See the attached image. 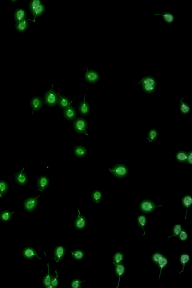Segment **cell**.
Returning a JSON list of instances; mask_svg holds the SVG:
<instances>
[{
	"instance_id": "83f0119b",
	"label": "cell",
	"mask_w": 192,
	"mask_h": 288,
	"mask_svg": "<svg viewBox=\"0 0 192 288\" xmlns=\"http://www.w3.org/2000/svg\"><path fill=\"white\" fill-rule=\"evenodd\" d=\"M168 259L164 255L162 258L159 261L157 264H156L160 270L159 280H160V278L162 271V270L167 266V264H168Z\"/></svg>"
},
{
	"instance_id": "9a60e30c",
	"label": "cell",
	"mask_w": 192,
	"mask_h": 288,
	"mask_svg": "<svg viewBox=\"0 0 192 288\" xmlns=\"http://www.w3.org/2000/svg\"><path fill=\"white\" fill-rule=\"evenodd\" d=\"M182 206L186 209L185 219H186L188 210L191 207L192 204V197L191 195H186L183 197L182 200Z\"/></svg>"
},
{
	"instance_id": "ffe728a7",
	"label": "cell",
	"mask_w": 192,
	"mask_h": 288,
	"mask_svg": "<svg viewBox=\"0 0 192 288\" xmlns=\"http://www.w3.org/2000/svg\"><path fill=\"white\" fill-rule=\"evenodd\" d=\"M183 99H184V97H182L180 101L179 111L183 115H188L190 112V107L189 105L182 101Z\"/></svg>"
},
{
	"instance_id": "277c9868",
	"label": "cell",
	"mask_w": 192,
	"mask_h": 288,
	"mask_svg": "<svg viewBox=\"0 0 192 288\" xmlns=\"http://www.w3.org/2000/svg\"><path fill=\"white\" fill-rule=\"evenodd\" d=\"M52 89L50 91L47 92L44 98L46 103L49 106L56 105L58 103V101L59 98L57 94L55 92L52 90Z\"/></svg>"
},
{
	"instance_id": "d590c367",
	"label": "cell",
	"mask_w": 192,
	"mask_h": 288,
	"mask_svg": "<svg viewBox=\"0 0 192 288\" xmlns=\"http://www.w3.org/2000/svg\"><path fill=\"white\" fill-rule=\"evenodd\" d=\"M143 91L147 94L153 93L155 91L156 86H150V85H142Z\"/></svg>"
},
{
	"instance_id": "5b68a950",
	"label": "cell",
	"mask_w": 192,
	"mask_h": 288,
	"mask_svg": "<svg viewBox=\"0 0 192 288\" xmlns=\"http://www.w3.org/2000/svg\"><path fill=\"white\" fill-rule=\"evenodd\" d=\"M74 129L77 132L82 133L85 132L87 136L86 130L87 128V123L84 120L82 119H78L75 121L74 123Z\"/></svg>"
},
{
	"instance_id": "52a82bcc",
	"label": "cell",
	"mask_w": 192,
	"mask_h": 288,
	"mask_svg": "<svg viewBox=\"0 0 192 288\" xmlns=\"http://www.w3.org/2000/svg\"><path fill=\"white\" fill-rule=\"evenodd\" d=\"M65 253V248L63 246L59 245L56 247L54 250V257L53 259H55L56 262H59L63 258Z\"/></svg>"
},
{
	"instance_id": "e575fe53",
	"label": "cell",
	"mask_w": 192,
	"mask_h": 288,
	"mask_svg": "<svg viewBox=\"0 0 192 288\" xmlns=\"http://www.w3.org/2000/svg\"><path fill=\"white\" fill-rule=\"evenodd\" d=\"M164 255L159 252H155L152 256V262L155 264H157L159 261L161 260Z\"/></svg>"
},
{
	"instance_id": "ba28073f",
	"label": "cell",
	"mask_w": 192,
	"mask_h": 288,
	"mask_svg": "<svg viewBox=\"0 0 192 288\" xmlns=\"http://www.w3.org/2000/svg\"><path fill=\"white\" fill-rule=\"evenodd\" d=\"M40 196L39 195L35 198H30L26 201L24 204V207L27 211H32L35 208L38 202L37 198Z\"/></svg>"
},
{
	"instance_id": "d4e9b609",
	"label": "cell",
	"mask_w": 192,
	"mask_h": 288,
	"mask_svg": "<svg viewBox=\"0 0 192 288\" xmlns=\"http://www.w3.org/2000/svg\"><path fill=\"white\" fill-rule=\"evenodd\" d=\"M24 169V168L20 172L17 173L16 176V180L18 184L20 185L25 184L28 181L27 177L24 173H23V171Z\"/></svg>"
},
{
	"instance_id": "30bf717a",
	"label": "cell",
	"mask_w": 192,
	"mask_h": 288,
	"mask_svg": "<svg viewBox=\"0 0 192 288\" xmlns=\"http://www.w3.org/2000/svg\"><path fill=\"white\" fill-rule=\"evenodd\" d=\"M126 272V268L124 265L122 264H120L117 265H115V274L117 277H119V281L118 286L116 288H118L120 285V278Z\"/></svg>"
},
{
	"instance_id": "e0dca14e",
	"label": "cell",
	"mask_w": 192,
	"mask_h": 288,
	"mask_svg": "<svg viewBox=\"0 0 192 288\" xmlns=\"http://www.w3.org/2000/svg\"><path fill=\"white\" fill-rule=\"evenodd\" d=\"M188 153L181 151L177 152L176 155V159L179 163H185L187 162Z\"/></svg>"
},
{
	"instance_id": "ab89813d",
	"label": "cell",
	"mask_w": 192,
	"mask_h": 288,
	"mask_svg": "<svg viewBox=\"0 0 192 288\" xmlns=\"http://www.w3.org/2000/svg\"><path fill=\"white\" fill-rule=\"evenodd\" d=\"M84 281H83V282H82L79 279H74L71 282V287L72 288H81V284Z\"/></svg>"
},
{
	"instance_id": "60d3db41",
	"label": "cell",
	"mask_w": 192,
	"mask_h": 288,
	"mask_svg": "<svg viewBox=\"0 0 192 288\" xmlns=\"http://www.w3.org/2000/svg\"><path fill=\"white\" fill-rule=\"evenodd\" d=\"M55 273L56 275V277H55L52 276L51 278V285L52 286L53 288L57 287L59 284L58 275L56 271Z\"/></svg>"
},
{
	"instance_id": "5bb4252c",
	"label": "cell",
	"mask_w": 192,
	"mask_h": 288,
	"mask_svg": "<svg viewBox=\"0 0 192 288\" xmlns=\"http://www.w3.org/2000/svg\"><path fill=\"white\" fill-rule=\"evenodd\" d=\"M23 254L24 257L26 259H33L37 256L39 259H41L38 256L37 252L32 248L28 247L25 248L23 251Z\"/></svg>"
},
{
	"instance_id": "8992f818",
	"label": "cell",
	"mask_w": 192,
	"mask_h": 288,
	"mask_svg": "<svg viewBox=\"0 0 192 288\" xmlns=\"http://www.w3.org/2000/svg\"><path fill=\"white\" fill-rule=\"evenodd\" d=\"M85 79L89 82L91 83H95L99 80V74L95 71H89L87 69V72L85 73Z\"/></svg>"
},
{
	"instance_id": "4dcf8cb0",
	"label": "cell",
	"mask_w": 192,
	"mask_h": 288,
	"mask_svg": "<svg viewBox=\"0 0 192 288\" xmlns=\"http://www.w3.org/2000/svg\"><path fill=\"white\" fill-rule=\"evenodd\" d=\"M15 212L12 213H11L8 211H5L2 212L0 215V218L2 221L4 222H7L10 220L11 218V215L15 213Z\"/></svg>"
},
{
	"instance_id": "b9f144b4",
	"label": "cell",
	"mask_w": 192,
	"mask_h": 288,
	"mask_svg": "<svg viewBox=\"0 0 192 288\" xmlns=\"http://www.w3.org/2000/svg\"><path fill=\"white\" fill-rule=\"evenodd\" d=\"M188 164L190 165H192V151H190L189 152H188L187 162Z\"/></svg>"
},
{
	"instance_id": "f35d334b",
	"label": "cell",
	"mask_w": 192,
	"mask_h": 288,
	"mask_svg": "<svg viewBox=\"0 0 192 288\" xmlns=\"http://www.w3.org/2000/svg\"><path fill=\"white\" fill-rule=\"evenodd\" d=\"M92 197L94 201L98 203L102 197V194L100 191H95L92 194Z\"/></svg>"
},
{
	"instance_id": "f1b7e54d",
	"label": "cell",
	"mask_w": 192,
	"mask_h": 288,
	"mask_svg": "<svg viewBox=\"0 0 192 288\" xmlns=\"http://www.w3.org/2000/svg\"><path fill=\"white\" fill-rule=\"evenodd\" d=\"M159 133L155 129H152L148 131L147 133V140H148L149 142L152 143L156 140L157 138Z\"/></svg>"
},
{
	"instance_id": "74e56055",
	"label": "cell",
	"mask_w": 192,
	"mask_h": 288,
	"mask_svg": "<svg viewBox=\"0 0 192 288\" xmlns=\"http://www.w3.org/2000/svg\"><path fill=\"white\" fill-rule=\"evenodd\" d=\"M179 240L182 241H186L188 238V235L187 232L186 231L182 229V230L181 231L178 235L177 236Z\"/></svg>"
},
{
	"instance_id": "4316f807",
	"label": "cell",
	"mask_w": 192,
	"mask_h": 288,
	"mask_svg": "<svg viewBox=\"0 0 192 288\" xmlns=\"http://www.w3.org/2000/svg\"><path fill=\"white\" fill-rule=\"evenodd\" d=\"M190 260V255L187 254H182L181 255L180 257H179V262H180L181 265L183 266V269L182 271L180 272L179 273L184 272L185 266V264L189 262Z\"/></svg>"
},
{
	"instance_id": "7c38bea8",
	"label": "cell",
	"mask_w": 192,
	"mask_h": 288,
	"mask_svg": "<svg viewBox=\"0 0 192 288\" xmlns=\"http://www.w3.org/2000/svg\"><path fill=\"white\" fill-rule=\"evenodd\" d=\"M138 84L142 85H150V86H156L157 83L155 79L151 76H147L142 78Z\"/></svg>"
},
{
	"instance_id": "3957f363",
	"label": "cell",
	"mask_w": 192,
	"mask_h": 288,
	"mask_svg": "<svg viewBox=\"0 0 192 288\" xmlns=\"http://www.w3.org/2000/svg\"><path fill=\"white\" fill-rule=\"evenodd\" d=\"M109 170L114 175L118 178L124 177L128 174L127 167L122 164L117 165L111 169H109Z\"/></svg>"
},
{
	"instance_id": "1f68e13d",
	"label": "cell",
	"mask_w": 192,
	"mask_h": 288,
	"mask_svg": "<svg viewBox=\"0 0 192 288\" xmlns=\"http://www.w3.org/2000/svg\"><path fill=\"white\" fill-rule=\"evenodd\" d=\"M48 273L46 276L44 277L43 280V283L44 286L47 288L51 284V278L52 275L49 274V264H48Z\"/></svg>"
},
{
	"instance_id": "8fae6325",
	"label": "cell",
	"mask_w": 192,
	"mask_h": 288,
	"mask_svg": "<svg viewBox=\"0 0 192 288\" xmlns=\"http://www.w3.org/2000/svg\"><path fill=\"white\" fill-rule=\"evenodd\" d=\"M78 212L79 214L75 221V226L77 229H82L84 228L86 226V220L84 216H81L79 210L78 211Z\"/></svg>"
},
{
	"instance_id": "836d02e7",
	"label": "cell",
	"mask_w": 192,
	"mask_h": 288,
	"mask_svg": "<svg viewBox=\"0 0 192 288\" xmlns=\"http://www.w3.org/2000/svg\"><path fill=\"white\" fill-rule=\"evenodd\" d=\"M182 225L180 224H177L174 225L173 229V235L169 236L168 239L170 237H172L173 236H177L178 235L181 231L182 230Z\"/></svg>"
},
{
	"instance_id": "9c48e42d",
	"label": "cell",
	"mask_w": 192,
	"mask_h": 288,
	"mask_svg": "<svg viewBox=\"0 0 192 288\" xmlns=\"http://www.w3.org/2000/svg\"><path fill=\"white\" fill-rule=\"evenodd\" d=\"M154 15H161L164 22L167 24H172L175 20V16L170 12H165L163 13L155 14Z\"/></svg>"
},
{
	"instance_id": "484cf974",
	"label": "cell",
	"mask_w": 192,
	"mask_h": 288,
	"mask_svg": "<svg viewBox=\"0 0 192 288\" xmlns=\"http://www.w3.org/2000/svg\"><path fill=\"white\" fill-rule=\"evenodd\" d=\"M49 181L47 177H41L38 181V185L39 190L42 191L47 187L49 184Z\"/></svg>"
},
{
	"instance_id": "ac0fdd59",
	"label": "cell",
	"mask_w": 192,
	"mask_h": 288,
	"mask_svg": "<svg viewBox=\"0 0 192 288\" xmlns=\"http://www.w3.org/2000/svg\"><path fill=\"white\" fill-rule=\"evenodd\" d=\"M26 13L23 9H19L16 11L15 14V18L16 22H19L26 19Z\"/></svg>"
},
{
	"instance_id": "cb8c5ba5",
	"label": "cell",
	"mask_w": 192,
	"mask_h": 288,
	"mask_svg": "<svg viewBox=\"0 0 192 288\" xmlns=\"http://www.w3.org/2000/svg\"><path fill=\"white\" fill-rule=\"evenodd\" d=\"M124 259V255L122 252H116L113 256V264L115 265L122 264Z\"/></svg>"
},
{
	"instance_id": "d6986e66",
	"label": "cell",
	"mask_w": 192,
	"mask_h": 288,
	"mask_svg": "<svg viewBox=\"0 0 192 288\" xmlns=\"http://www.w3.org/2000/svg\"><path fill=\"white\" fill-rule=\"evenodd\" d=\"M86 97V94H85L84 101L83 102L81 103L79 107V111L80 113L82 115H86L88 114L89 112V106L86 102L85 101V98Z\"/></svg>"
},
{
	"instance_id": "d6a6232c",
	"label": "cell",
	"mask_w": 192,
	"mask_h": 288,
	"mask_svg": "<svg viewBox=\"0 0 192 288\" xmlns=\"http://www.w3.org/2000/svg\"><path fill=\"white\" fill-rule=\"evenodd\" d=\"M71 252L73 258L77 260H80L82 259L84 257V253L82 250H78Z\"/></svg>"
},
{
	"instance_id": "7a4b0ae2",
	"label": "cell",
	"mask_w": 192,
	"mask_h": 288,
	"mask_svg": "<svg viewBox=\"0 0 192 288\" xmlns=\"http://www.w3.org/2000/svg\"><path fill=\"white\" fill-rule=\"evenodd\" d=\"M140 209L142 212L145 214H149L154 211L158 207H162L161 205L156 206L152 201L145 200L142 201L140 204Z\"/></svg>"
},
{
	"instance_id": "6da1fadb",
	"label": "cell",
	"mask_w": 192,
	"mask_h": 288,
	"mask_svg": "<svg viewBox=\"0 0 192 288\" xmlns=\"http://www.w3.org/2000/svg\"><path fill=\"white\" fill-rule=\"evenodd\" d=\"M29 8L32 14L34 16V19L33 21L35 22L37 17L42 15L45 11V7L40 0H33L29 4Z\"/></svg>"
},
{
	"instance_id": "603a6c76",
	"label": "cell",
	"mask_w": 192,
	"mask_h": 288,
	"mask_svg": "<svg viewBox=\"0 0 192 288\" xmlns=\"http://www.w3.org/2000/svg\"><path fill=\"white\" fill-rule=\"evenodd\" d=\"M28 22L26 19L19 22H17L16 25V28L18 31L23 32L25 31L28 28Z\"/></svg>"
},
{
	"instance_id": "4fadbf2b",
	"label": "cell",
	"mask_w": 192,
	"mask_h": 288,
	"mask_svg": "<svg viewBox=\"0 0 192 288\" xmlns=\"http://www.w3.org/2000/svg\"><path fill=\"white\" fill-rule=\"evenodd\" d=\"M31 106L33 108L32 113L33 114L34 111H38L41 109L42 106V101L41 99L39 97H35L31 101Z\"/></svg>"
},
{
	"instance_id": "8d00e7d4",
	"label": "cell",
	"mask_w": 192,
	"mask_h": 288,
	"mask_svg": "<svg viewBox=\"0 0 192 288\" xmlns=\"http://www.w3.org/2000/svg\"><path fill=\"white\" fill-rule=\"evenodd\" d=\"M8 185L3 181H0V197H2V194L7 191Z\"/></svg>"
},
{
	"instance_id": "2e32d148",
	"label": "cell",
	"mask_w": 192,
	"mask_h": 288,
	"mask_svg": "<svg viewBox=\"0 0 192 288\" xmlns=\"http://www.w3.org/2000/svg\"><path fill=\"white\" fill-rule=\"evenodd\" d=\"M63 113L65 117L68 120H72L75 118L76 111L72 106H69L68 107L64 109Z\"/></svg>"
},
{
	"instance_id": "44dd1931",
	"label": "cell",
	"mask_w": 192,
	"mask_h": 288,
	"mask_svg": "<svg viewBox=\"0 0 192 288\" xmlns=\"http://www.w3.org/2000/svg\"><path fill=\"white\" fill-rule=\"evenodd\" d=\"M59 97L58 99V103L60 107L65 109L70 106L72 102L70 103L68 98L66 97H62L59 95Z\"/></svg>"
},
{
	"instance_id": "7402d4cb",
	"label": "cell",
	"mask_w": 192,
	"mask_h": 288,
	"mask_svg": "<svg viewBox=\"0 0 192 288\" xmlns=\"http://www.w3.org/2000/svg\"><path fill=\"white\" fill-rule=\"evenodd\" d=\"M137 222L138 226L143 229L144 232L143 236L145 235V232L144 227L146 226L147 223L146 216L143 214L139 215L137 218Z\"/></svg>"
},
{
	"instance_id": "f546056e",
	"label": "cell",
	"mask_w": 192,
	"mask_h": 288,
	"mask_svg": "<svg viewBox=\"0 0 192 288\" xmlns=\"http://www.w3.org/2000/svg\"><path fill=\"white\" fill-rule=\"evenodd\" d=\"M74 153L78 157H82L86 153V149L82 146H78L74 149Z\"/></svg>"
}]
</instances>
